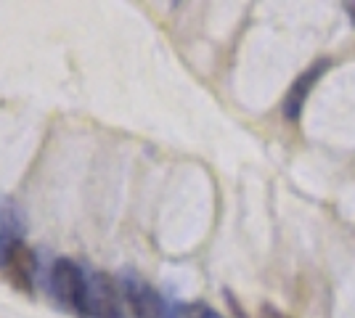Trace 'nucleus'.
Instances as JSON below:
<instances>
[{"mask_svg": "<svg viewBox=\"0 0 355 318\" xmlns=\"http://www.w3.org/2000/svg\"><path fill=\"white\" fill-rule=\"evenodd\" d=\"M6 276H8V281L14 284L19 292H32V284H35V268H37V260H35V252H32L30 247L24 242H16L11 249H8V255L3 260V265H0Z\"/></svg>", "mask_w": 355, "mask_h": 318, "instance_id": "obj_5", "label": "nucleus"}, {"mask_svg": "<svg viewBox=\"0 0 355 318\" xmlns=\"http://www.w3.org/2000/svg\"><path fill=\"white\" fill-rule=\"evenodd\" d=\"M88 318H128L122 287L114 276L93 271L88 276Z\"/></svg>", "mask_w": 355, "mask_h": 318, "instance_id": "obj_3", "label": "nucleus"}, {"mask_svg": "<svg viewBox=\"0 0 355 318\" xmlns=\"http://www.w3.org/2000/svg\"><path fill=\"white\" fill-rule=\"evenodd\" d=\"M119 287L130 318H167V305L144 276H138L135 271H122Z\"/></svg>", "mask_w": 355, "mask_h": 318, "instance_id": "obj_2", "label": "nucleus"}, {"mask_svg": "<svg viewBox=\"0 0 355 318\" xmlns=\"http://www.w3.org/2000/svg\"><path fill=\"white\" fill-rule=\"evenodd\" d=\"M48 292L61 310L74 313L77 318H88V276L69 258H59L51 265Z\"/></svg>", "mask_w": 355, "mask_h": 318, "instance_id": "obj_1", "label": "nucleus"}, {"mask_svg": "<svg viewBox=\"0 0 355 318\" xmlns=\"http://www.w3.org/2000/svg\"><path fill=\"white\" fill-rule=\"evenodd\" d=\"M263 318H284L273 305H263Z\"/></svg>", "mask_w": 355, "mask_h": 318, "instance_id": "obj_7", "label": "nucleus"}, {"mask_svg": "<svg viewBox=\"0 0 355 318\" xmlns=\"http://www.w3.org/2000/svg\"><path fill=\"white\" fill-rule=\"evenodd\" d=\"M345 11H347V16H350V21L355 24V3H345Z\"/></svg>", "mask_w": 355, "mask_h": 318, "instance_id": "obj_8", "label": "nucleus"}, {"mask_svg": "<svg viewBox=\"0 0 355 318\" xmlns=\"http://www.w3.org/2000/svg\"><path fill=\"white\" fill-rule=\"evenodd\" d=\"M24 233H27V218L21 207L3 202L0 204V265L16 242H24Z\"/></svg>", "mask_w": 355, "mask_h": 318, "instance_id": "obj_6", "label": "nucleus"}, {"mask_svg": "<svg viewBox=\"0 0 355 318\" xmlns=\"http://www.w3.org/2000/svg\"><path fill=\"white\" fill-rule=\"evenodd\" d=\"M334 64H331V59H318L313 61L311 67L305 69V72H300L297 75V80L289 85V91H286V96H284V104H282V112L284 117L289 122H300V117H302V109H305V101H308V96L313 93V88L318 85V80L331 69Z\"/></svg>", "mask_w": 355, "mask_h": 318, "instance_id": "obj_4", "label": "nucleus"}]
</instances>
